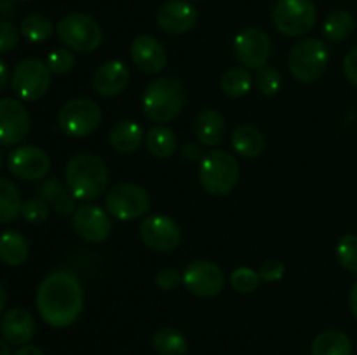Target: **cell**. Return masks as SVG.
Wrapping results in <instances>:
<instances>
[{
	"mask_svg": "<svg viewBox=\"0 0 357 355\" xmlns=\"http://www.w3.org/2000/svg\"><path fill=\"white\" fill-rule=\"evenodd\" d=\"M37 310L51 327H68L84 310V289L77 275L68 270H56L40 282L37 289Z\"/></svg>",
	"mask_w": 357,
	"mask_h": 355,
	"instance_id": "obj_1",
	"label": "cell"
},
{
	"mask_svg": "<svg viewBox=\"0 0 357 355\" xmlns=\"http://www.w3.org/2000/svg\"><path fill=\"white\" fill-rule=\"evenodd\" d=\"M65 181L77 200H93L108 190L110 173L100 157L82 152L73 155L66 164Z\"/></svg>",
	"mask_w": 357,
	"mask_h": 355,
	"instance_id": "obj_2",
	"label": "cell"
},
{
	"mask_svg": "<svg viewBox=\"0 0 357 355\" xmlns=\"http://www.w3.org/2000/svg\"><path fill=\"white\" fill-rule=\"evenodd\" d=\"M183 84L174 77H160L145 87L142 96V108L153 122H171L181 113L185 106Z\"/></svg>",
	"mask_w": 357,
	"mask_h": 355,
	"instance_id": "obj_3",
	"label": "cell"
},
{
	"mask_svg": "<svg viewBox=\"0 0 357 355\" xmlns=\"http://www.w3.org/2000/svg\"><path fill=\"white\" fill-rule=\"evenodd\" d=\"M330 65V49L319 38H303L289 51L288 68L302 84H312L326 72Z\"/></svg>",
	"mask_w": 357,
	"mask_h": 355,
	"instance_id": "obj_4",
	"label": "cell"
},
{
	"mask_svg": "<svg viewBox=\"0 0 357 355\" xmlns=\"http://www.w3.org/2000/svg\"><path fill=\"white\" fill-rule=\"evenodd\" d=\"M199 180L209 195L230 194L239 181V164L236 157L223 150H213L202 159Z\"/></svg>",
	"mask_w": 357,
	"mask_h": 355,
	"instance_id": "obj_5",
	"label": "cell"
},
{
	"mask_svg": "<svg viewBox=\"0 0 357 355\" xmlns=\"http://www.w3.org/2000/svg\"><path fill=\"white\" fill-rule=\"evenodd\" d=\"M56 35L66 49L82 54L96 51L103 40V31L98 21L84 13L66 14L58 23Z\"/></svg>",
	"mask_w": 357,
	"mask_h": 355,
	"instance_id": "obj_6",
	"label": "cell"
},
{
	"mask_svg": "<svg viewBox=\"0 0 357 355\" xmlns=\"http://www.w3.org/2000/svg\"><path fill=\"white\" fill-rule=\"evenodd\" d=\"M272 23L286 37H303L317 23V7L312 0H278Z\"/></svg>",
	"mask_w": 357,
	"mask_h": 355,
	"instance_id": "obj_7",
	"label": "cell"
},
{
	"mask_svg": "<svg viewBox=\"0 0 357 355\" xmlns=\"http://www.w3.org/2000/svg\"><path fill=\"white\" fill-rule=\"evenodd\" d=\"M101 108L87 97H77L63 104L58 111V127L68 138H86L101 124Z\"/></svg>",
	"mask_w": 357,
	"mask_h": 355,
	"instance_id": "obj_8",
	"label": "cell"
},
{
	"mask_svg": "<svg viewBox=\"0 0 357 355\" xmlns=\"http://www.w3.org/2000/svg\"><path fill=\"white\" fill-rule=\"evenodd\" d=\"M51 75L47 63L37 58L21 59L10 75L13 93L23 101H37L51 87Z\"/></svg>",
	"mask_w": 357,
	"mask_h": 355,
	"instance_id": "obj_9",
	"label": "cell"
},
{
	"mask_svg": "<svg viewBox=\"0 0 357 355\" xmlns=\"http://www.w3.org/2000/svg\"><path fill=\"white\" fill-rule=\"evenodd\" d=\"M108 212L121 221H132L150 209V194L135 183H121L110 188L105 198Z\"/></svg>",
	"mask_w": 357,
	"mask_h": 355,
	"instance_id": "obj_10",
	"label": "cell"
},
{
	"mask_svg": "<svg viewBox=\"0 0 357 355\" xmlns=\"http://www.w3.org/2000/svg\"><path fill=\"white\" fill-rule=\"evenodd\" d=\"M236 59L248 70H258L267 65L272 54V40L261 28H244L234 38Z\"/></svg>",
	"mask_w": 357,
	"mask_h": 355,
	"instance_id": "obj_11",
	"label": "cell"
},
{
	"mask_svg": "<svg viewBox=\"0 0 357 355\" xmlns=\"http://www.w3.org/2000/svg\"><path fill=\"white\" fill-rule=\"evenodd\" d=\"M143 244L157 253H171L181 242V228L171 216L152 214L139 225Z\"/></svg>",
	"mask_w": 357,
	"mask_h": 355,
	"instance_id": "obj_12",
	"label": "cell"
},
{
	"mask_svg": "<svg viewBox=\"0 0 357 355\" xmlns=\"http://www.w3.org/2000/svg\"><path fill=\"white\" fill-rule=\"evenodd\" d=\"M7 169L23 181L44 180L51 171V159L40 146H17L7 157Z\"/></svg>",
	"mask_w": 357,
	"mask_h": 355,
	"instance_id": "obj_13",
	"label": "cell"
},
{
	"mask_svg": "<svg viewBox=\"0 0 357 355\" xmlns=\"http://www.w3.org/2000/svg\"><path fill=\"white\" fill-rule=\"evenodd\" d=\"M181 274L185 287L199 298H213L220 294L225 285L222 268L208 260L192 261Z\"/></svg>",
	"mask_w": 357,
	"mask_h": 355,
	"instance_id": "obj_14",
	"label": "cell"
},
{
	"mask_svg": "<svg viewBox=\"0 0 357 355\" xmlns=\"http://www.w3.org/2000/svg\"><path fill=\"white\" fill-rule=\"evenodd\" d=\"M30 132V113L14 97L0 100V146H16Z\"/></svg>",
	"mask_w": 357,
	"mask_h": 355,
	"instance_id": "obj_15",
	"label": "cell"
},
{
	"mask_svg": "<svg viewBox=\"0 0 357 355\" xmlns=\"http://www.w3.org/2000/svg\"><path fill=\"white\" fill-rule=\"evenodd\" d=\"M73 230L86 242H105L112 233L110 214L96 204L80 205L73 212Z\"/></svg>",
	"mask_w": 357,
	"mask_h": 355,
	"instance_id": "obj_16",
	"label": "cell"
},
{
	"mask_svg": "<svg viewBox=\"0 0 357 355\" xmlns=\"http://www.w3.org/2000/svg\"><path fill=\"white\" fill-rule=\"evenodd\" d=\"M197 23V10L188 0H167L157 10V24L167 35H183Z\"/></svg>",
	"mask_w": 357,
	"mask_h": 355,
	"instance_id": "obj_17",
	"label": "cell"
},
{
	"mask_svg": "<svg viewBox=\"0 0 357 355\" xmlns=\"http://www.w3.org/2000/svg\"><path fill=\"white\" fill-rule=\"evenodd\" d=\"M132 63L139 72L146 75H155L162 72L167 63V54L164 45L153 35L143 33L132 40L131 44Z\"/></svg>",
	"mask_w": 357,
	"mask_h": 355,
	"instance_id": "obj_18",
	"label": "cell"
},
{
	"mask_svg": "<svg viewBox=\"0 0 357 355\" xmlns=\"http://www.w3.org/2000/svg\"><path fill=\"white\" fill-rule=\"evenodd\" d=\"M129 84V70L126 63L110 59L103 63L93 75V87L100 96H119Z\"/></svg>",
	"mask_w": 357,
	"mask_h": 355,
	"instance_id": "obj_19",
	"label": "cell"
},
{
	"mask_svg": "<svg viewBox=\"0 0 357 355\" xmlns=\"http://www.w3.org/2000/svg\"><path fill=\"white\" fill-rule=\"evenodd\" d=\"M0 333L9 345L23 347L33 338L35 320L31 313L24 308H10L6 312L0 322Z\"/></svg>",
	"mask_w": 357,
	"mask_h": 355,
	"instance_id": "obj_20",
	"label": "cell"
},
{
	"mask_svg": "<svg viewBox=\"0 0 357 355\" xmlns=\"http://www.w3.org/2000/svg\"><path fill=\"white\" fill-rule=\"evenodd\" d=\"M143 139V129L139 127L138 122L131 120V118H124V120H117L110 127L108 132V141L110 146L119 153H132L142 146Z\"/></svg>",
	"mask_w": 357,
	"mask_h": 355,
	"instance_id": "obj_21",
	"label": "cell"
},
{
	"mask_svg": "<svg viewBox=\"0 0 357 355\" xmlns=\"http://www.w3.org/2000/svg\"><path fill=\"white\" fill-rule=\"evenodd\" d=\"M194 132L206 146H216L225 134V118L215 108H204L194 120Z\"/></svg>",
	"mask_w": 357,
	"mask_h": 355,
	"instance_id": "obj_22",
	"label": "cell"
},
{
	"mask_svg": "<svg viewBox=\"0 0 357 355\" xmlns=\"http://www.w3.org/2000/svg\"><path fill=\"white\" fill-rule=\"evenodd\" d=\"M37 191L40 195V198H44L49 205H52L58 214L68 216L77 211V198L73 197L68 188L63 187V183L58 178L42 181Z\"/></svg>",
	"mask_w": 357,
	"mask_h": 355,
	"instance_id": "obj_23",
	"label": "cell"
},
{
	"mask_svg": "<svg viewBox=\"0 0 357 355\" xmlns=\"http://www.w3.org/2000/svg\"><path fill=\"white\" fill-rule=\"evenodd\" d=\"M232 148L236 150L237 155L244 157V159H257L264 153L265 139L264 134L258 131L253 125H241L232 132Z\"/></svg>",
	"mask_w": 357,
	"mask_h": 355,
	"instance_id": "obj_24",
	"label": "cell"
},
{
	"mask_svg": "<svg viewBox=\"0 0 357 355\" xmlns=\"http://www.w3.org/2000/svg\"><path fill=\"white\" fill-rule=\"evenodd\" d=\"M28 258V240L17 230L0 233V261L7 267H20Z\"/></svg>",
	"mask_w": 357,
	"mask_h": 355,
	"instance_id": "obj_25",
	"label": "cell"
},
{
	"mask_svg": "<svg viewBox=\"0 0 357 355\" xmlns=\"http://www.w3.org/2000/svg\"><path fill=\"white\" fill-rule=\"evenodd\" d=\"M146 150L155 159H169L178 148L176 134L167 125H153L145 136Z\"/></svg>",
	"mask_w": 357,
	"mask_h": 355,
	"instance_id": "obj_26",
	"label": "cell"
},
{
	"mask_svg": "<svg viewBox=\"0 0 357 355\" xmlns=\"http://www.w3.org/2000/svg\"><path fill=\"white\" fill-rule=\"evenodd\" d=\"M351 338L342 331H324L312 341V355H351Z\"/></svg>",
	"mask_w": 357,
	"mask_h": 355,
	"instance_id": "obj_27",
	"label": "cell"
},
{
	"mask_svg": "<svg viewBox=\"0 0 357 355\" xmlns=\"http://www.w3.org/2000/svg\"><path fill=\"white\" fill-rule=\"evenodd\" d=\"M152 347L159 355H187L188 341L174 327H162L153 334Z\"/></svg>",
	"mask_w": 357,
	"mask_h": 355,
	"instance_id": "obj_28",
	"label": "cell"
},
{
	"mask_svg": "<svg viewBox=\"0 0 357 355\" xmlns=\"http://www.w3.org/2000/svg\"><path fill=\"white\" fill-rule=\"evenodd\" d=\"M356 28V19L349 10H333L323 24L324 38L331 42L347 40Z\"/></svg>",
	"mask_w": 357,
	"mask_h": 355,
	"instance_id": "obj_29",
	"label": "cell"
},
{
	"mask_svg": "<svg viewBox=\"0 0 357 355\" xmlns=\"http://www.w3.org/2000/svg\"><path fill=\"white\" fill-rule=\"evenodd\" d=\"M21 195L13 181L0 178V225L14 221L21 214Z\"/></svg>",
	"mask_w": 357,
	"mask_h": 355,
	"instance_id": "obj_30",
	"label": "cell"
},
{
	"mask_svg": "<svg viewBox=\"0 0 357 355\" xmlns=\"http://www.w3.org/2000/svg\"><path fill=\"white\" fill-rule=\"evenodd\" d=\"M253 79L250 75V70L244 66H234L229 68L222 75L220 80V87H222L223 94L229 97H243L250 93Z\"/></svg>",
	"mask_w": 357,
	"mask_h": 355,
	"instance_id": "obj_31",
	"label": "cell"
},
{
	"mask_svg": "<svg viewBox=\"0 0 357 355\" xmlns=\"http://www.w3.org/2000/svg\"><path fill=\"white\" fill-rule=\"evenodd\" d=\"M20 31L28 42L40 44V42H45L47 38H51V35L54 33V26L42 14H30V16H26L21 21Z\"/></svg>",
	"mask_w": 357,
	"mask_h": 355,
	"instance_id": "obj_32",
	"label": "cell"
},
{
	"mask_svg": "<svg viewBox=\"0 0 357 355\" xmlns=\"http://www.w3.org/2000/svg\"><path fill=\"white\" fill-rule=\"evenodd\" d=\"M255 86L265 96H275L282 86V77L274 66H261L255 75Z\"/></svg>",
	"mask_w": 357,
	"mask_h": 355,
	"instance_id": "obj_33",
	"label": "cell"
},
{
	"mask_svg": "<svg viewBox=\"0 0 357 355\" xmlns=\"http://www.w3.org/2000/svg\"><path fill=\"white\" fill-rule=\"evenodd\" d=\"M337 260L345 270L357 274V235L347 233L337 244Z\"/></svg>",
	"mask_w": 357,
	"mask_h": 355,
	"instance_id": "obj_34",
	"label": "cell"
},
{
	"mask_svg": "<svg viewBox=\"0 0 357 355\" xmlns=\"http://www.w3.org/2000/svg\"><path fill=\"white\" fill-rule=\"evenodd\" d=\"M260 274L253 268L248 267H239L232 271L230 275V285L236 289L237 292H243V294H250V292L257 291L258 285H260Z\"/></svg>",
	"mask_w": 357,
	"mask_h": 355,
	"instance_id": "obj_35",
	"label": "cell"
},
{
	"mask_svg": "<svg viewBox=\"0 0 357 355\" xmlns=\"http://www.w3.org/2000/svg\"><path fill=\"white\" fill-rule=\"evenodd\" d=\"M21 216L30 225H40L49 218V204L44 198H30L21 205Z\"/></svg>",
	"mask_w": 357,
	"mask_h": 355,
	"instance_id": "obj_36",
	"label": "cell"
},
{
	"mask_svg": "<svg viewBox=\"0 0 357 355\" xmlns=\"http://www.w3.org/2000/svg\"><path fill=\"white\" fill-rule=\"evenodd\" d=\"M47 66L54 75H65L75 65V56L70 49H54L47 56Z\"/></svg>",
	"mask_w": 357,
	"mask_h": 355,
	"instance_id": "obj_37",
	"label": "cell"
},
{
	"mask_svg": "<svg viewBox=\"0 0 357 355\" xmlns=\"http://www.w3.org/2000/svg\"><path fill=\"white\" fill-rule=\"evenodd\" d=\"M20 42V30L9 21H0V52H10Z\"/></svg>",
	"mask_w": 357,
	"mask_h": 355,
	"instance_id": "obj_38",
	"label": "cell"
},
{
	"mask_svg": "<svg viewBox=\"0 0 357 355\" xmlns=\"http://www.w3.org/2000/svg\"><path fill=\"white\" fill-rule=\"evenodd\" d=\"M183 282V274H180L174 268H162V270L157 271L155 275V284L157 287L162 289V291H173L178 285Z\"/></svg>",
	"mask_w": 357,
	"mask_h": 355,
	"instance_id": "obj_39",
	"label": "cell"
},
{
	"mask_svg": "<svg viewBox=\"0 0 357 355\" xmlns=\"http://www.w3.org/2000/svg\"><path fill=\"white\" fill-rule=\"evenodd\" d=\"M284 271H286V268L281 261L267 260V261H264V265L260 267L258 274H260L261 281L275 282V281H279V278H282Z\"/></svg>",
	"mask_w": 357,
	"mask_h": 355,
	"instance_id": "obj_40",
	"label": "cell"
},
{
	"mask_svg": "<svg viewBox=\"0 0 357 355\" xmlns=\"http://www.w3.org/2000/svg\"><path fill=\"white\" fill-rule=\"evenodd\" d=\"M344 75L349 82L357 87V47L352 49L344 59Z\"/></svg>",
	"mask_w": 357,
	"mask_h": 355,
	"instance_id": "obj_41",
	"label": "cell"
},
{
	"mask_svg": "<svg viewBox=\"0 0 357 355\" xmlns=\"http://www.w3.org/2000/svg\"><path fill=\"white\" fill-rule=\"evenodd\" d=\"M183 155L187 157L188 160H192V162H202V159L206 157L201 146L195 145V143H187V145L183 146Z\"/></svg>",
	"mask_w": 357,
	"mask_h": 355,
	"instance_id": "obj_42",
	"label": "cell"
},
{
	"mask_svg": "<svg viewBox=\"0 0 357 355\" xmlns=\"http://www.w3.org/2000/svg\"><path fill=\"white\" fill-rule=\"evenodd\" d=\"M9 68H7L6 61L0 58V93L7 87V82H9Z\"/></svg>",
	"mask_w": 357,
	"mask_h": 355,
	"instance_id": "obj_43",
	"label": "cell"
},
{
	"mask_svg": "<svg viewBox=\"0 0 357 355\" xmlns=\"http://www.w3.org/2000/svg\"><path fill=\"white\" fill-rule=\"evenodd\" d=\"M14 355H45V354L38 347H33V345H23V347L17 348Z\"/></svg>",
	"mask_w": 357,
	"mask_h": 355,
	"instance_id": "obj_44",
	"label": "cell"
},
{
	"mask_svg": "<svg viewBox=\"0 0 357 355\" xmlns=\"http://www.w3.org/2000/svg\"><path fill=\"white\" fill-rule=\"evenodd\" d=\"M349 305H351V312L354 313V317L357 319V282L352 285L351 289V296H349Z\"/></svg>",
	"mask_w": 357,
	"mask_h": 355,
	"instance_id": "obj_45",
	"label": "cell"
},
{
	"mask_svg": "<svg viewBox=\"0 0 357 355\" xmlns=\"http://www.w3.org/2000/svg\"><path fill=\"white\" fill-rule=\"evenodd\" d=\"M6 303H7V292L6 289H3V285L0 284V315H2V312L6 310Z\"/></svg>",
	"mask_w": 357,
	"mask_h": 355,
	"instance_id": "obj_46",
	"label": "cell"
},
{
	"mask_svg": "<svg viewBox=\"0 0 357 355\" xmlns=\"http://www.w3.org/2000/svg\"><path fill=\"white\" fill-rule=\"evenodd\" d=\"M0 355H13L10 354L9 343L6 340H2V338H0Z\"/></svg>",
	"mask_w": 357,
	"mask_h": 355,
	"instance_id": "obj_47",
	"label": "cell"
},
{
	"mask_svg": "<svg viewBox=\"0 0 357 355\" xmlns=\"http://www.w3.org/2000/svg\"><path fill=\"white\" fill-rule=\"evenodd\" d=\"M2 164H3V159H2V153H0V169H2Z\"/></svg>",
	"mask_w": 357,
	"mask_h": 355,
	"instance_id": "obj_48",
	"label": "cell"
},
{
	"mask_svg": "<svg viewBox=\"0 0 357 355\" xmlns=\"http://www.w3.org/2000/svg\"><path fill=\"white\" fill-rule=\"evenodd\" d=\"M13 2H26V0H13Z\"/></svg>",
	"mask_w": 357,
	"mask_h": 355,
	"instance_id": "obj_49",
	"label": "cell"
}]
</instances>
